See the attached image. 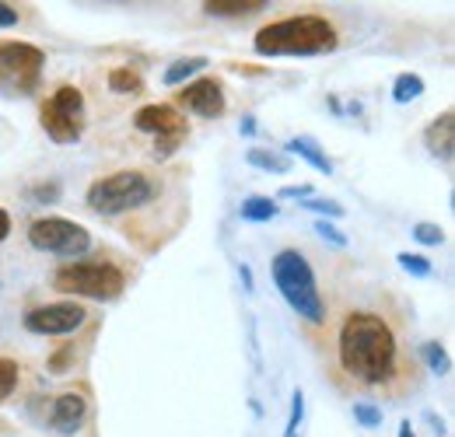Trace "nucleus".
Returning a JSON list of instances; mask_svg holds the SVG:
<instances>
[{
	"label": "nucleus",
	"instance_id": "nucleus-1",
	"mask_svg": "<svg viewBox=\"0 0 455 437\" xmlns=\"http://www.w3.org/2000/svg\"><path fill=\"white\" fill-rule=\"evenodd\" d=\"M343 375L361 385H386L399 371V343L393 326L375 312H350L337 336Z\"/></svg>",
	"mask_w": 455,
	"mask_h": 437
},
{
	"label": "nucleus",
	"instance_id": "nucleus-2",
	"mask_svg": "<svg viewBox=\"0 0 455 437\" xmlns=\"http://www.w3.org/2000/svg\"><path fill=\"white\" fill-rule=\"evenodd\" d=\"M337 46H340V36H337L333 21H326L323 14L281 18L267 28H259L252 39V50L259 56H319L333 53Z\"/></svg>",
	"mask_w": 455,
	"mask_h": 437
},
{
	"label": "nucleus",
	"instance_id": "nucleus-3",
	"mask_svg": "<svg viewBox=\"0 0 455 437\" xmlns=\"http://www.w3.org/2000/svg\"><path fill=\"white\" fill-rule=\"evenodd\" d=\"M270 274H274V283H277L281 298L287 301V308L298 319H305L312 326H323L326 322V305H323L315 274H312L308 259L298 249H281L270 259Z\"/></svg>",
	"mask_w": 455,
	"mask_h": 437
},
{
	"label": "nucleus",
	"instance_id": "nucleus-4",
	"mask_svg": "<svg viewBox=\"0 0 455 437\" xmlns=\"http://www.w3.org/2000/svg\"><path fill=\"white\" fill-rule=\"evenodd\" d=\"M155 196H158L155 179L137 171V168H126V171H113L106 179H95L84 193V203L99 218H119V214H130L137 207H148Z\"/></svg>",
	"mask_w": 455,
	"mask_h": 437
},
{
	"label": "nucleus",
	"instance_id": "nucleus-5",
	"mask_svg": "<svg viewBox=\"0 0 455 437\" xmlns=\"http://www.w3.org/2000/svg\"><path fill=\"white\" fill-rule=\"evenodd\" d=\"M53 287L70 298H92V301H116L126 287V274L116 263H67L53 276Z\"/></svg>",
	"mask_w": 455,
	"mask_h": 437
},
{
	"label": "nucleus",
	"instance_id": "nucleus-6",
	"mask_svg": "<svg viewBox=\"0 0 455 437\" xmlns=\"http://www.w3.org/2000/svg\"><path fill=\"white\" fill-rule=\"evenodd\" d=\"M43 130L53 144H77L84 137V119H88V109H84V95L81 88L74 84H63L57 88L46 102H43Z\"/></svg>",
	"mask_w": 455,
	"mask_h": 437
},
{
	"label": "nucleus",
	"instance_id": "nucleus-7",
	"mask_svg": "<svg viewBox=\"0 0 455 437\" xmlns=\"http://www.w3.org/2000/svg\"><path fill=\"white\" fill-rule=\"evenodd\" d=\"M46 53L32 43H0V91L32 95L43 81Z\"/></svg>",
	"mask_w": 455,
	"mask_h": 437
},
{
	"label": "nucleus",
	"instance_id": "nucleus-8",
	"mask_svg": "<svg viewBox=\"0 0 455 437\" xmlns=\"http://www.w3.org/2000/svg\"><path fill=\"white\" fill-rule=\"evenodd\" d=\"M28 242L39 252H50L60 259H81L92 249V234L84 224L67 218H39L28 224Z\"/></svg>",
	"mask_w": 455,
	"mask_h": 437
},
{
	"label": "nucleus",
	"instance_id": "nucleus-9",
	"mask_svg": "<svg viewBox=\"0 0 455 437\" xmlns=\"http://www.w3.org/2000/svg\"><path fill=\"white\" fill-rule=\"evenodd\" d=\"M133 126H137L140 133H151V137H155V158H158V162L172 158V155L179 151V144L189 137V123H186V115L175 109V106H165V102L137 109Z\"/></svg>",
	"mask_w": 455,
	"mask_h": 437
},
{
	"label": "nucleus",
	"instance_id": "nucleus-10",
	"mask_svg": "<svg viewBox=\"0 0 455 437\" xmlns=\"http://www.w3.org/2000/svg\"><path fill=\"white\" fill-rule=\"evenodd\" d=\"M88 312L77 301H53V305H39L32 312H25V329L36 336H67L74 329L84 326Z\"/></svg>",
	"mask_w": 455,
	"mask_h": 437
},
{
	"label": "nucleus",
	"instance_id": "nucleus-11",
	"mask_svg": "<svg viewBox=\"0 0 455 437\" xmlns=\"http://www.w3.org/2000/svg\"><path fill=\"white\" fill-rule=\"evenodd\" d=\"M179 106L200 119H218L225 115L228 109V99H225V84L218 77H196L189 84H182L179 91Z\"/></svg>",
	"mask_w": 455,
	"mask_h": 437
},
{
	"label": "nucleus",
	"instance_id": "nucleus-12",
	"mask_svg": "<svg viewBox=\"0 0 455 437\" xmlns=\"http://www.w3.org/2000/svg\"><path fill=\"white\" fill-rule=\"evenodd\" d=\"M50 427L57 431V434L70 437L81 431V424L88 420V399L84 395H77V392H63L53 399V406H50Z\"/></svg>",
	"mask_w": 455,
	"mask_h": 437
},
{
	"label": "nucleus",
	"instance_id": "nucleus-13",
	"mask_svg": "<svg viewBox=\"0 0 455 437\" xmlns=\"http://www.w3.org/2000/svg\"><path fill=\"white\" fill-rule=\"evenodd\" d=\"M424 147L442 158V162H452V151H455V112H442L427 130H424Z\"/></svg>",
	"mask_w": 455,
	"mask_h": 437
},
{
	"label": "nucleus",
	"instance_id": "nucleus-14",
	"mask_svg": "<svg viewBox=\"0 0 455 437\" xmlns=\"http://www.w3.org/2000/svg\"><path fill=\"white\" fill-rule=\"evenodd\" d=\"M284 151H291V155H298L301 162H308L319 175H333V162L326 158V151L312 140V137H291L284 144Z\"/></svg>",
	"mask_w": 455,
	"mask_h": 437
},
{
	"label": "nucleus",
	"instance_id": "nucleus-15",
	"mask_svg": "<svg viewBox=\"0 0 455 437\" xmlns=\"http://www.w3.org/2000/svg\"><path fill=\"white\" fill-rule=\"evenodd\" d=\"M267 7H270V0H207L204 4V11L214 18H245V14H256Z\"/></svg>",
	"mask_w": 455,
	"mask_h": 437
},
{
	"label": "nucleus",
	"instance_id": "nucleus-16",
	"mask_svg": "<svg viewBox=\"0 0 455 437\" xmlns=\"http://www.w3.org/2000/svg\"><path fill=\"white\" fill-rule=\"evenodd\" d=\"M204 67H207V56H186V60H175L172 67H165L162 81H165V88H182V84H189Z\"/></svg>",
	"mask_w": 455,
	"mask_h": 437
},
{
	"label": "nucleus",
	"instance_id": "nucleus-17",
	"mask_svg": "<svg viewBox=\"0 0 455 437\" xmlns=\"http://www.w3.org/2000/svg\"><path fill=\"white\" fill-rule=\"evenodd\" d=\"M277 214H281V207L270 196H245L242 207H238V218L249 220V224H267V220H274Z\"/></svg>",
	"mask_w": 455,
	"mask_h": 437
},
{
	"label": "nucleus",
	"instance_id": "nucleus-18",
	"mask_svg": "<svg viewBox=\"0 0 455 437\" xmlns=\"http://www.w3.org/2000/svg\"><path fill=\"white\" fill-rule=\"evenodd\" d=\"M245 162L259 171H274V175H287L291 171V158L281 151H270V147H249L245 151Z\"/></svg>",
	"mask_w": 455,
	"mask_h": 437
},
{
	"label": "nucleus",
	"instance_id": "nucleus-19",
	"mask_svg": "<svg viewBox=\"0 0 455 437\" xmlns=\"http://www.w3.org/2000/svg\"><path fill=\"white\" fill-rule=\"evenodd\" d=\"M420 357H424V364L431 368V375H438V378H445V375L452 371V357H449V350H445L438 339L424 343V346H420Z\"/></svg>",
	"mask_w": 455,
	"mask_h": 437
},
{
	"label": "nucleus",
	"instance_id": "nucleus-20",
	"mask_svg": "<svg viewBox=\"0 0 455 437\" xmlns=\"http://www.w3.org/2000/svg\"><path fill=\"white\" fill-rule=\"evenodd\" d=\"M420 95H424V77L420 74H399L396 81H393V99H396L399 106H410Z\"/></svg>",
	"mask_w": 455,
	"mask_h": 437
},
{
	"label": "nucleus",
	"instance_id": "nucleus-21",
	"mask_svg": "<svg viewBox=\"0 0 455 437\" xmlns=\"http://www.w3.org/2000/svg\"><path fill=\"white\" fill-rule=\"evenodd\" d=\"M109 88L116 95H137L144 88V81H140V74L133 67H113L109 70Z\"/></svg>",
	"mask_w": 455,
	"mask_h": 437
},
{
	"label": "nucleus",
	"instance_id": "nucleus-22",
	"mask_svg": "<svg viewBox=\"0 0 455 437\" xmlns=\"http://www.w3.org/2000/svg\"><path fill=\"white\" fill-rule=\"evenodd\" d=\"M354 420L364 431H375V427H382V406H375V402H354Z\"/></svg>",
	"mask_w": 455,
	"mask_h": 437
},
{
	"label": "nucleus",
	"instance_id": "nucleus-23",
	"mask_svg": "<svg viewBox=\"0 0 455 437\" xmlns=\"http://www.w3.org/2000/svg\"><path fill=\"white\" fill-rule=\"evenodd\" d=\"M396 263L406 270L410 276H420V280H427V276L435 274V266H431V259H424V256H413V252H399Z\"/></svg>",
	"mask_w": 455,
	"mask_h": 437
},
{
	"label": "nucleus",
	"instance_id": "nucleus-24",
	"mask_svg": "<svg viewBox=\"0 0 455 437\" xmlns=\"http://www.w3.org/2000/svg\"><path fill=\"white\" fill-rule=\"evenodd\" d=\"M18 364L11 361V357H0V402L4 399H11V392L18 388Z\"/></svg>",
	"mask_w": 455,
	"mask_h": 437
},
{
	"label": "nucleus",
	"instance_id": "nucleus-25",
	"mask_svg": "<svg viewBox=\"0 0 455 437\" xmlns=\"http://www.w3.org/2000/svg\"><path fill=\"white\" fill-rule=\"evenodd\" d=\"M301 211H312V214H319V220L343 218V207L337 203V200H315V196H308V200H301Z\"/></svg>",
	"mask_w": 455,
	"mask_h": 437
},
{
	"label": "nucleus",
	"instance_id": "nucleus-26",
	"mask_svg": "<svg viewBox=\"0 0 455 437\" xmlns=\"http://www.w3.org/2000/svg\"><path fill=\"white\" fill-rule=\"evenodd\" d=\"M420 245H442L445 242V231L438 227V224H431V220H420V224H413V231H410Z\"/></svg>",
	"mask_w": 455,
	"mask_h": 437
},
{
	"label": "nucleus",
	"instance_id": "nucleus-27",
	"mask_svg": "<svg viewBox=\"0 0 455 437\" xmlns=\"http://www.w3.org/2000/svg\"><path fill=\"white\" fill-rule=\"evenodd\" d=\"M301 420H305V395H301V388H294V395H291V417H287L284 437H294V434H298Z\"/></svg>",
	"mask_w": 455,
	"mask_h": 437
},
{
	"label": "nucleus",
	"instance_id": "nucleus-28",
	"mask_svg": "<svg viewBox=\"0 0 455 437\" xmlns=\"http://www.w3.org/2000/svg\"><path fill=\"white\" fill-rule=\"evenodd\" d=\"M315 234H319L323 242L337 245V249H347V234H343L337 224H330V220H315Z\"/></svg>",
	"mask_w": 455,
	"mask_h": 437
},
{
	"label": "nucleus",
	"instance_id": "nucleus-29",
	"mask_svg": "<svg viewBox=\"0 0 455 437\" xmlns=\"http://www.w3.org/2000/svg\"><path fill=\"white\" fill-rule=\"evenodd\" d=\"M28 200H36V203H57V200H60V182H43V186H32V189H28Z\"/></svg>",
	"mask_w": 455,
	"mask_h": 437
},
{
	"label": "nucleus",
	"instance_id": "nucleus-30",
	"mask_svg": "<svg viewBox=\"0 0 455 437\" xmlns=\"http://www.w3.org/2000/svg\"><path fill=\"white\" fill-rule=\"evenodd\" d=\"M312 196V186H284L281 189V200H308Z\"/></svg>",
	"mask_w": 455,
	"mask_h": 437
},
{
	"label": "nucleus",
	"instance_id": "nucleus-31",
	"mask_svg": "<svg viewBox=\"0 0 455 437\" xmlns=\"http://www.w3.org/2000/svg\"><path fill=\"white\" fill-rule=\"evenodd\" d=\"M18 25V7L0 4V28H14Z\"/></svg>",
	"mask_w": 455,
	"mask_h": 437
},
{
	"label": "nucleus",
	"instance_id": "nucleus-32",
	"mask_svg": "<svg viewBox=\"0 0 455 437\" xmlns=\"http://www.w3.org/2000/svg\"><path fill=\"white\" fill-rule=\"evenodd\" d=\"M7 234H11V214L0 211V242H7Z\"/></svg>",
	"mask_w": 455,
	"mask_h": 437
},
{
	"label": "nucleus",
	"instance_id": "nucleus-33",
	"mask_svg": "<svg viewBox=\"0 0 455 437\" xmlns=\"http://www.w3.org/2000/svg\"><path fill=\"white\" fill-rule=\"evenodd\" d=\"M238 130H242L245 137H252V133H256V115H245V119L238 123Z\"/></svg>",
	"mask_w": 455,
	"mask_h": 437
},
{
	"label": "nucleus",
	"instance_id": "nucleus-34",
	"mask_svg": "<svg viewBox=\"0 0 455 437\" xmlns=\"http://www.w3.org/2000/svg\"><path fill=\"white\" fill-rule=\"evenodd\" d=\"M238 280H242V287H245V290H252V270H249L245 263L238 266Z\"/></svg>",
	"mask_w": 455,
	"mask_h": 437
},
{
	"label": "nucleus",
	"instance_id": "nucleus-35",
	"mask_svg": "<svg viewBox=\"0 0 455 437\" xmlns=\"http://www.w3.org/2000/svg\"><path fill=\"white\" fill-rule=\"evenodd\" d=\"M399 437H417V434H413V427H410V420L399 427Z\"/></svg>",
	"mask_w": 455,
	"mask_h": 437
}]
</instances>
